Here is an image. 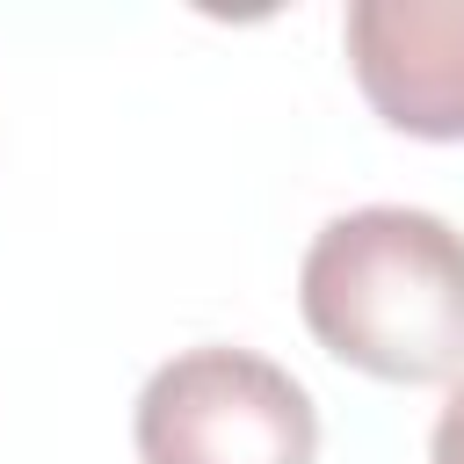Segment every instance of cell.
<instances>
[{"label": "cell", "mask_w": 464, "mask_h": 464, "mask_svg": "<svg viewBox=\"0 0 464 464\" xmlns=\"http://www.w3.org/2000/svg\"><path fill=\"white\" fill-rule=\"evenodd\" d=\"M341 36L362 102L392 130L464 138V0H355Z\"/></svg>", "instance_id": "cell-3"}, {"label": "cell", "mask_w": 464, "mask_h": 464, "mask_svg": "<svg viewBox=\"0 0 464 464\" xmlns=\"http://www.w3.org/2000/svg\"><path fill=\"white\" fill-rule=\"evenodd\" d=\"M312 341L384 384L464 377V232L413 203H362L312 232L297 268Z\"/></svg>", "instance_id": "cell-1"}, {"label": "cell", "mask_w": 464, "mask_h": 464, "mask_svg": "<svg viewBox=\"0 0 464 464\" xmlns=\"http://www.w3.org/2000/svg\"><path fill=\"white\" fill-rule=\"evenodd\" d=\"M428 464H464V377L450 384L442 413H435V435H428Z\"/></svg>", "instance_id": "cell-4"}, {"label": "cell", "mask_w": 464, "mask_h": 464, "mask_svg": "<svg viewBox=\"0 0 464 464\" xmlns=\"http://www.w3.org/2000/svg\"><path fill=\"white\" fill-rule=\"evenodd\" d=\"M130 442L138 464H312L319 406L283 362L203 341L145 377Z\"/></svg>", "instance_id": "cell-2"}]
</instances>
